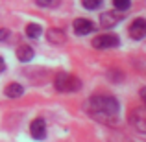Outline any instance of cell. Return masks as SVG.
I'll use <instances>...</instances> for the list:
<instances>
[{"mask_svg":"<svg viewBox=\"0 0 146 142\" xmlns=\"http://www.w3.org/2000/svg\"><path fill=\"white\" fill-rule=\"evenodd\" d=\"M87 109H89V114L93 118L104 122V124H113L117 120L120 103H118L117 98H113L109 94H94L87 102Z\"/></svg>","mask_w":146,"mask_h":142,"instance_id":"6da1fadb","label":"cell"},{"mask_svg":"<svg viewBox=\"0 0 146 142\" xmlns=\"http://www.w3.org/2000/svg\"><path fill=\"white\" fill-rule=\"evenodd\" d=\"M54 87H56L59 92H76V90L82 89V81L72 74L59 72V74L56 76V79H54Z\"/></svg>","mask_w":146,"mask_h":142,"instance_id":"7a4b0ae2","label":"cell"},{"mask_svg":"<svg viewBox=\"0 0 146 142\" xmlns=\"http://www.w3.org/2000/svg\"><path fill=\"white\" fill-rule=\"evenodd\" d=\"M118 43H120L118 35H113V33H102V35H98V37L93 39V46L100 48V50L115 48V46H118Z\"/></svg>","mask_w":146,"mask_h":142,"instance_id":"3957f363","label":"cell"},{"mask_svg":"<svg viewBox=\"0 0 146 142\" xmlns=\"http://www.w3.org/2000/svg\"><path fill=\"white\" fill-rule=\"evenodd\" d=\"M129 122L139 133H146V109H141V107L133 109L129 114Z\"/></svg>","mask_w":146,"mask_h":142,"instance_id":"277c9868","label":"cell"},{"mask_svg":"<svg viewBox=\"0 0 146 142\" xmlns=\"http://www.w3.org/2000/svg\"><path fill=\"white\" fill-rule=\"evenodd\" d=\"M30 135L35 140H43L46 137V122L43 118H35V120L30 124Z\"/></svg>","mask_w":146,"mask_h":142,"instance_id":"5b68a950","label":"cell"},{"mask_svg":"<svg viewBox=\"0 0 146 142\" xmlns=\"http://www.w3.org/2000/svg\"><path fill=\"white\" fill-rule=\"evenodd\" d=\"M129 35L135 41L146 37V20L144 18H135V20L131 22V26H129Z\"/></svg>","mask_w":146,"mask_h":142,"instance_id":"8992f818","label":"cell"},{"mask_svg":"<svg viewBox=\"0 0 146 142\" xmlns=\"http://www.w3.org/2000/svg\"><path fill=\"white\" fill-rule=\"evenodd\" d=\"M72 26H74L76 35H87V33H91L93 28H94L93 20H89V18H76V20L72 22Z\"/></svg>","mask_w":146,"mask_h":142,"instance_id":"52a82bcc","label":"cell"},{"mask_svg":"<svg viewBox=\"0 0 146 142\" xmlns=\"http://www.w3.org/2000/svg\"><path fill=\"white\" fill-rule=\"evenodd\" d=\"M122 18H124V17H122L120 13L107 11V13H102V17H100V26H102V28H113V26L118 24Z\"/></svg>","mask_w":146,"mask_h":142,"instance_id":"ba28073f","label":"cell"},{"mask_svg":"<svg viewBox=\"0 0 146 142\" xmlns=\"http://www.w3.org/2000/svg\"><path fill=\"white\" fill-rule=\"evenodd\" d=\"M46 39L52 44H65L67 43V33L61 28H50L46 32Z\"/></svg>","mask_w":146,"mask_h":142,"instance_id":"9c48e42d","label":"cell"},{"mask_svg":"<svg viewBox=\"0 0 146 142\" xmlns=\"http://www.w3.org/2000/svg\"><path fill=\"white\" fill-rule=\"evenodd\" d=\"M33 55H35V52H33V48L28 46V44H21V46L17 48V59L22 61V63H26V61H32Z\"/></svg>","mask_w":146,"mask_h":142,"instance_id":"30bf717a","label":"cell"},{"mask_svg":"<svg viewBox=\"0 0 146 142\" xmlns=\"http://www.w3.org/2000/svg\"><path fill=\"white\" fill-rule=\"evenodd\" d=\"M4 94H6L7 98H19V96L24 94V87L19 85V83H9V85L4 89Z\"/></svg>","mask_w":146,"mask_h":142,"instance_id":"8fae6325","label":"cell"},{"mask_svg":"<svg viewBox=\"0 0 146 142\" xmlns=\"http://www.w3.org/2000/svg\"><path fill=\"white\" fill-rule=\"evenodd\" d=\"M41 33H43V28H41L39 24H28L26 26V35L32 37V39H37V37H41Z\"/></svg>","mask_w":146,"mask_h":142,"instance_id":"7c38bea8","label":"cell"},{"mask_svg":"<svg viewBox=\"0 0 146 142\" xmlns=\"http://www.w3.org/2000/svg\"><path fill=\"white\" fill-rule=\"evenodd\" d=\"M113 7L118 11H126L131 7V2L129 0H113Z\"/></svg>","mask_w":146,"mask_h":142,"instance_id":"4fadbf2b","label":"cell"},{"mask_svg":"<svg viewBox=\"0 0 146 142\" xmlns=\"http://www.w3.org/2000/svg\"><path fill=\"white\" fill-rule=\"evenodd\" d=\"M82 6L85 7V9H98L100 6H102V0H82Z\"/></svg>","mask_w":146,"mask_h":142,"instance_id":"5bb4252c","label":"cell"},{"mask_svg":"<svg viewBox=\"0 0 146 142\" xmlns=\"http://www.w3.org/2000/svg\"><path fill=\"white\" fill-rule=\"evenodd\" d=\"M35 4L41 7H56L59 4V0H35Z\"/></svg>","mask_w":146,"mask_h":142,"instance_id":"9a60e30c","label":"cell"},{"mask_svg":"<svg viewBox=\"0 0 146 142\" xmlns=\"http://www.w3.org/2000/svg\"><path fill=\"white\" fill-rule=\"evenodd\" d=\"M9 37H11V32H9V30H6V28H2V30H0V43L7 41Z\"/></svg>","mask_w":146,"mask_h":142,"instance_id":"2e32d148","label":"cell"},{"mask_svg":"<svg viewBox=\"0 0 146 142\" xmlns=\"http://www.w3.org/2000/svg\"><path fill=\"white\" fill-rule=\"evenodd\" d=\"M4 70H6V61H4L2 57H0V74H2Z\"/></svg>","mask_w":146,"mask_h":142,"instance_id":"e0dca14e","label":"cell"},{"mask_svg":"<svg viewBox=\"0 0 146 142\" xmlns=\"http://www.w3.org/2000/svg\"><path fill=\"white\" fill-rule=\"evenodd\" d=\"M141 98H143V102L146 103V87H144V89H141Z\"/></svg>","mask_w":146,"mask_h":142,"instance_id":"ac0fdd59","label":"cell"}]
</instances>
